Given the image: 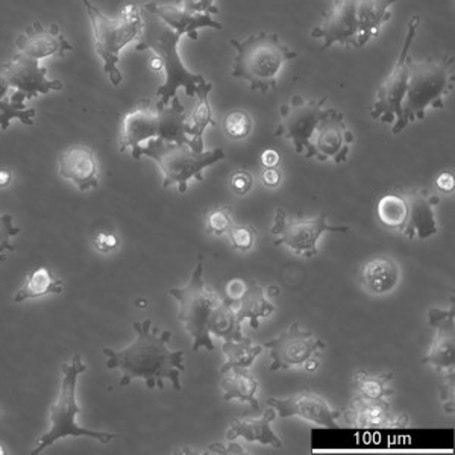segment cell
<instances>
[{"label":"cell","instance_id":"6da1fadb","mask_svg":"<svg viewBox=\"0 0 455 455\" xmlns=\"http://www.w3.org/2000/svg\"><path fill=\"white\" fill-rule=\"evenodd\" d=\"M135 339L130 347L122 351L105 347L107 368L122 372L120 386L126 387L135 379L145 381L148 388H164V379H169L175 390H181V372L184 366V352L171 351V331H161L152 326V321L134 322Z\"/></svg>","mask_w":455,"mask_h":455},{"label":"cell","instance_id":"7a4b0ae2","mask_svg":"<svg viewBox=\"0 0 455 455\" xmlns=\"http://www.w3.org/2000/svg\"><path fill=\"white\" fill-rule=\"evenodd\" d=\"M140 12L141 32L139 36L140 42L137 43L135 51L143 52L146 49H150L163 64V70L166 76L164 84L156 90V98H158L156 108H164L171 104L172 99L176 98V92L180 88H184L188 98H195L197 88L207 81L199 73L190 72L184 66L178 52V44L182 38L181 34L167 27L160 17L156 16L149 10L143 8Z\"/></svg>","mask_w":455,"mask_h":455},{"label":"cell","instance_id":"3957f363","mask_svg":"<svg viewBox=\"0 0 455 455\" xmlns=\"http://www.w3.org/2000/svg\"><path fill=\"white\" fill-rule=\"evenodd\" d=\"M454 57L427 58L414 61L409 57L407 90L401 104V116L394 124L392 132L399 134L409 124L422 120L428 107L445 108L443 99L454 88Z\"/></svg>","mask_w":455,"mask_h":455},{"label":"cell","instance_id":"277c9868","mask_svg":"<svg viewBox=\"0 0 455 455\" xmlns=\"http://www.w3.org/2000/svg\"><path fill=\"white\" fill-rule=\"evenodd\" d=\"M229 44L237 52L231 76L248 81L252 92L261 93L275 90L285 62L298 57L275 32H259L242 42L231 40Z\"/></svg>","mask_w":455,"mask_h":455},{"label":"cell","instance_id":"5b68a950","mask_svg":"<svg viewBox=\"0 0 455 455\" xmlns=\"http://www.w3.org/2000/svg\"><path fill=\"white\" fill-rule=\"evenodd\" d=\"M93 29L96 53L104 61V72L108 75L114 87L124 81L117 64L120 52L126 44L139 38L141 32V12L139 6L128 4L122 8L119 16L109 19L90 0H81Z\"/></svg>","mask_w":455,"mask_h":455},{"label":"cell","instance_id":"8992f818","mask_svg":"<svg viewBox=\"0 0 455 455\" xmlns=\"http://www.w3.org/2000/svg\"><path fill=\"white\" fill-rule=\"evenodd\" d=\"M85 371H87V364L83 362V358L78 354H75L70 362L62 364L61 390L58 395L57 403H53L51 409V428L38 439L36 450L31 452L32 455L42 454L43 451L52 446L57 440L70 437V435L73 437L85 435V437L98 440L100 443H109L111 440L117 437L111 433L83 428L76 422V416L81 413V407L76 403V387H78L79 377Z\"/></svg>","mask_w":455,"mask_h":455},{"label":"cell","instance_id":"52a82bcc","mask_svg":"<svg viewBox=\"0 0 455 455\" xmlns=\"http://www.w3.org/2000/svg\"><path fill=\"white\" fill-rule=\"evenodd\" d=\"M145 156L156 161L163 172V187L169 188L172 186H178V192L184 195L188 190V181H204V169L222 161L225 158V152L222 149L195 152L188 145H178L161 139H152L141 148L139 160Z\"/></svg>","mask_w":455,"mask_h":455},{"label":"cell","instance_id":"ba28073f","mask_svg":"<svg viewBox=\"0 0 455 455\" xmlns=\"http://www.w3.org/2000/svg\"><path fill=\"white\" fill-rule=\"evenodd\" d=\"M169 295L178 300V319L186 326L187 332L195 340L193 352H197L202 347H205L207 351H214L216 347L208 331V319L212 315V308L222 298V293L210 287L204 280L202 261H199L193 270L188 284L186 287L169 290Z\"/></svg>","mask_w":455,"mask_h":455},{"label":"cell","instance_id":"9c48e42d","mask_svg":"<svg viewBox=\"0 0 455 455\" xmlns=\"http://www.w3.org/2000/svg\"><path fill=\"white\" fill-rule=\"evenodd\" d=\"M328 212H321L317 218L289 219L284 208L278 207L275 212L274 225L270 233L280 235L275 246L285 244L296 255L311 259L319 255L317 242L323 233H347L349 227H332L328 225Z\"/></svg>","mask_w":455,"mask_h":455},{"label":"cell","instance_id":"30bf717a","mask_svg":"<svg viewBox=\"0 0 455 455\" xmlns=\"http://www.w3.org/2000/svg\"><path fill=\"white\" fill-rule=\"evenodd\" d=\"M418 28H419V17L416 16L410 20L407 36L403 40L394 70L388 73L386 81L381 84V87L378 88L377 99L371 111V117L373 120H381L383 124H395L401 116V104H403V94L407 90V79H409L410 49L413 46Z\"/></svg>","mask_w":455,"mask_h":455},{"label":"cell","instance_id":"8fae6325","mask_svg":"<svg viewBox=\"0 0 455 455\" xmlns=\"http://www.w3.org/2000/svg\"><path fill=\"white\" fill-rule=\"evenodd\" d=\"M326 109V98L308 100L296 94L290 104L281 107L280 124L275 135L287 139L295 148L296 154L302 156L310 148L311 135Z\"/></svg>","mask_w":455,"mask_h":455},{"label":"cell","instance_id":"7c38bea8","mask_svg":"<svg viewBox=\"0 0 455 455\" xmlns=\"http://www.w3.org/2000/svg\"><path fill=\"white\" fill-rule=\"evenodd\" d=\"M352 143L354 134L347 130L343 113L337 108H328L315 126L311 135L310 148L304 156L307 160H332L336 164H340L347 160Z\"/></svg>","mask_w":455,"mask_h":455},{"label":"cell","instance_id":"4fadbf2b","mask_svg":"<svg viewBox=\"0 0 455 455\" xmlns=\"http://www.w3.org/2000/svg\"><path fill=\"white\" fill-rule=\"evenodd\" d=\"M264 347L270 349L272 364L269 369L275 372L304 366L307 362L315 360L326 345L308 330H300L295 322L281 336L266 341Z\"/></svg>","mask_w":455,"mask_h":455},{"label":"cell","instance_id":"5bb4252c","mask_svg":"<svg viewBox=\"0 0 455 455\" xmlns=\"http://www.w3.org/2000/svg\"><path fill=\"white\" fill-rule=\"evenodd\" d=\"M313 38H322V49L334 44L358 49V0H332L323 12L319 27L311 31Z\"/></svg>","mask_w":455,"mask_h":455},{"label":"cell","instance_id":"9a60e30c","mask_svg":"<svg viewBox=\"0 0 455 455\" xmlns=\"http://www.w3.org/2000/svg\"><path fill=\"white\" fill-rule=\"evenodd\" d=\"M10 87L20 92L27 99H34L38 94L60 92L64 84L57 79L47 78V68L40 66L38 60L16 53L8 61L2 62Z\"/></svg>","mask_w":455,"mask_h":455},{"label":"cell","instance_id":"2e32d148","mask_svg":"<svg viewBox=\"0 0 455 455\" xmlns=\"http://www.w3.org/2000/svg\"><path fill=\"white\" fill-rule=\"evenodd\" d=\"M160 137V111L152 107L150 99H141L134 108L124 114L122 119V132H120L119 150L126 152L131 149V156L139 160L141 148Z\"/></svg>","mask_w":455,"mask_h":455},{"label":"cell","instance_id":"e0dca14e","mask_svg":"<svg viewBox=\"0 0 455 455\" xmlns=\"http://www.w3.org/2000/svg\"><path fill=\"white\" fill-rule=\"evenodd\" d=\"M267 403L276 410L283 419L298 416L300 419L310 420L323 428H337V419L341 416V411L332 410L325 399L313 394L310 388H304L299 394L291 395L289 398H269Z\"/></svg>","mask_w":455,"mask_h":455},{"label":"cell","instance_id":"ac0fdd59","mask_svg":"<svg viewBox=\"0 0 455 455\" xmlns=\"http://www.w3.org/2000/svg\"><path fill=\"white\" fill-rule=\"evenodd\" d=\"M16 47L19 52L38 61L53 55L64 57L73 51L72 44L62 36L58 25L53 23L46 28L40 21H34L31 27H28L17 36Z\"/></svg>","mask_w":455,"mask_h":455},{"label":"cell","instance_id":"d6986e66","mask_svg":"<svg viewBox=\"0 0 455 455\" xmlns=\"http://www.w3.org/2000/svg\"><path fill=\"white\" fill-rule=\"evenodd\" d=\"M347 424L358 428H407L410 420L405 414L394 416L390 403L384 399H364L355 396L345 411Z\"/></svg>","mask_w":455,"mask_h":455},{"label":"cell","instance_id":"ffe728a7","mask_svg":"<svg viewBox=\"0 0 455 455\" xmlns=\"http://www.w3.org/2000/svg\"><path fill=\"white\" fill-rule=\"evenodd\" d=\"M454 307L451 310L428 311L429 325L435 326V341L431 345L429 354L422 358L424 364H433L437 372H450L455 364V334H454Z\"/></svg>","mask_w":455,"mask_h":455},{"label":"cell","instance_id":"44dd1931","mask_svg":"<svg viewBox=\"0 0 455 455\" xmlns=\"http://www.w3.org/2000/svg\"><path fill=\"white\" fill-rule=\"evenodd\" d=\"M58 173L81 192H87L99 186L98 158L88 146H68L58 158Z\"/></svg>","mask_w":455,"mask_h":455},{"label":"cell","instance_id":"7402d4cb","mask_svg":"<svg viewBox=\"0 0 455 455\" xmlns=\"http://www.w3.org/2000/svg\"><path fill=\"white\" fill-rule=\"evenodd\" d=\"M403 197L409 204V218L403 231L407 238L413 240L414 237H418L419 240H427L439 233L435 212L439 197L422 188L405 192Z\"/></svg>","mask_w":455,"mask_h":455},{"label":"cell","instance_id":"603a6c76","mask_svg":"<svg viewBox=\"0 0 455 455\" xmlns=\"http://www.w3.org/2000/svg\"><path fill=\"white\" fill-rule=\"evenodd\" d=\"M143 8L160 17L161 20L164 21L167 27H171L173 31L180 32L181 36H188L195 42L199 38L197 31L201 28L222 29V25L219 21L212 20L210 14H190L176 5H158L156 2H149Z\"/></svg>","mask_w":455,"mask_h":455},{"label":"cell","instance_id":"cb8c5ba5","mask_svg":"<svg viewBox=\"0 0 455 455\" xmlns=\"http://www.w3.org/2000/svg\"><path fill=\"white\" fill-rule=\"evenodd\" d=\"M276 418V410L274 407L266 410L259 419H233L229 420L227 439L229 442L243 437L248 442H259L261 445L283 448L280 437L275 435L272 422Z\"/></svg>","mask_w":455,"mask_h":455},{"label":"cell","instance_id":"d4e9b609","mask_svg":"<svg viewBox=\"0 0 455 455\" xmlns=\"http://www.w3.org/2000/svg\"><path fill=\"white\" fill-rule=\"evenodd\" d=\"M358 278L369 293L386 295L398 285L401 272L394 259L388 257H377L363 264Z\"/></svg>","mask_w":455,"mask_h":455},{"label":"cell","instance_id":"484cf974","mask_svg":"<svg viewBox=\"0 0 455 455\" xmlns=\"http://www.w3.org/2000/svg\"><path fill=\"white\" fill-rule=\"evenodd\" d=\"M212 90V83H205L197 88L196 108H195L190 117H187L186 124H184V131H186L187 137L190 140V145L188 146L195 152H204L205 150L204 132H205L208 126H216L218 124L212 119V105H210V100H208V96H210Z\"/></svg>","mask_w":455,"mask_h":455},{"label":"cell","instance_id":"4316f807","mask_svg":"<svg viewBox=\"0 0 455 455\" xmlns=\"http://www.w3.org/2000/svg\"><path fill=\"white\" fill-rule=\"evenodd\" d=\"M274 311L275 306L270 304L267 298L264 296V290L255 281H249L244 295L238 300L235 307L238 323L249 319L251 326L257 330L259 326V319L267 317Z\"/></svg>","mask_w":455,"mask_h":455},{"label":"cell","instance_id":"83f0119b","mask_svg":"<svg viewBox=\"0 0 455 455\" xmlns=\"http://www.w3.org/2000/svg\"><path fill=\"white\" fill-rule=\"evenodd\" d=\"M228 372L229 375L223 378L220 383L225 392L223 401L240 399L251 403L255 410H259V401L255 398V395L259 392V383L254 373L249 372L246 368H233Z\"/></svg>","mask_w":455,"mask_h":455},{"label":"cell","instance_id":"f1b7e54d","mask_svg":"<svg viewBox=\"0 0 455 455\" xmlns=\"http://www.w3.org/2000/svg\"><path fill=\"white\" fill-rule=\"evenodd\" d=\"M235 307L231 300L222 298L212 308V315L208 319V331L214 336L222 337L223 340H243L242 323H238L235 315Z\"/></svg>","mask_w":455,"mask_h":455},{"label":"cell","instance_id":"f546056e","mask_svg":"<svg viewBox=\"0 0 455 455\" xmlns=\"http://www.w3.org/2000/svg\"><path fill=\"white\" fill-rule=\"evenodd\" d=\"M158 109V108H156ZM160 111V137L161 140L178 145H190V140L184 131L186 124V108L181 105L178 96L172 99L171 104Z\"/></svg>","mask_w":455,"mask_h":455},{"label":"cell","instance_id":"4dcf8cb0","mask_svg":"<svg viewBox=\"0 0 455 455\" xmlns=\"http://www.w3.org/2000/svg\"><path fill=\"white\" fill-rule=\"evenodd\" d=\"M64 283L53 278L46 267H38L28 276L25 284L14 296V304H20L27 299H36L47 295H61Z\"/></svg>","mask_w":455,"mask_h":455},{"label":"cell","instance_id":"1f68e13d","mask_svg":"<svg viewBox=\"0 0 455 455\" xmlns=\"http://www.w3.org/2000/svg\"><path fill=\"white\" fill-rule=\"evenodd\" d=\"M377 216L384 228L394 229V231H403L409 218V204L405 201L403 195L387 193L378 201Z\"/></svg>","mask_w":455,"mask_h":455},{"label":"cell","instance_id":"d6a6232c","mask_svg":"<svg viewBox=\"0 0 455 455\" xmlns=\"http://www.w3.org/2000/svg\"><path fill=\"white\" fill-rule=\"evenodd\" d=\"M222 349L227 355V362L219 371L220 375H225L233 368H251L255 358L263 352V347L254 345L249 337H243V340L240 341L225 340Z\"/></svg>","mask_w":455,"mask_h":455},{"label":"cell","instance_id":"836d02e7","mask_svg":"<svg viewBox=\"0 0 455 455\" xmlns=\"http://www.w3.org/2000/svg\"><path fill=\"white\" fill-rule=\"evenodd\" d=\"M394 379V373H371L368 371H358L354 375V388L358 396L364 399H386L395 395L394 388L388 383Z\"/></svg>","mask_w":455,"mask_h":455},{"label":"cell","instance_id":"e575fe53","mask_svg":"<svg viewBox=\"0 0 455 455\" xmlns=\"http://www.w3.org/2000/svg\"><path fill=\"white\" fill-rule=\"evenodd\" d=\"M36 109L27 108V105L14 102L12 99H0V130L10 128L12 120H20L21 124L32 126L36 124Z\"/></svg>","mask_w":455,"mask_h":455},{"label":"cell","instance_id":"d590c367","mask_svg":"<svg viewBox=\"0 0 455 455\" xmlns=\"http://www.w3.org/2000/svg\"><path fill=\"white\" fill-rule=\"evenodd\" d=\"M223 128L229 139L242 140L246 139L252 131V119L244 109H233L225 116Z\"/></svg>","mask_w":455,"mask_h":455},{"label":"cell","instance_id":"8d00e7d4","mask_svg":"<svg viewBox=\"0 0 455 455\" xmlns=\"http://www.w3.org/2000/svg\"><path fill=\"white\" fill-rule=\"evenodd\" d=\"M231 208L225 205H216L205 212V233L216 237H222L228 234L229 228L233 227Z\"/></svg>","mask_w":455,"mask_h":455},{"label":"cell","instance_id":"74e56055","mask_svg":"<svg viewBox=\"0 0 455 455\" xmlns=\"http://www.w3.org/2000/svg\"><path fill=\"white\" fill-rule=\"evenodd\" d=\"M20 234V228L14 227V219L11 214H0V257L5 259L6 252L14 251L11 243L12 237Z\"/></svg>","mask_w":455,"mask_h":455},{"label":"cell","instance_id":"f35d334b","mask_svg":"<svg viewBox=\"0 0 455 455\" xmlns=\"http://www.w3.org/2000/svg\"><path fill=\"white\" fill-rule=\"evenodd\" d=\"M228 234H229V240H231L233 249L244 252V251H249V249L254 246L255 233L252 228L233 225V227L229 228Z\"/></svg>","mask_w":455,"mask_h":455},{"label":"cell","instance_id":"ab89813d","mask_svg":"<svg viewBox=\"0 0 455 455\" xmlns=\"http://www.w3.org/2000/svg\"><path fill=\"white\" fill-rule=\"evenodd\" d=\"M173 5L190 14H219L214 0H175Z\"/></svg>","mask_w":455,"mask_h":455},{"label":"cell","instance_id":"60d3db41","mask_svg":"<svg viewBox=\"0 0 455 455\" xmlns=\"http://www.w3.org/2000/svg\"><path fill=\"white\" fill-rule=\"evenodd\" d=\"M252 186H254V180H252V175L249 172H237L231 178V188L238 196H246L251 192Z\"/></svg>","mask_w":455,"mask_h":455},{"label":"cell","instance_id":"b9f144b4","mask_svg":"<svg viewBox=\"0 0 455 455\" xmlns=\"http://www.w3.org/2000/svg\"><path fill=\"white\" fill-rule=\"evenodd\" d=\"M119 238L117 235L113 233H99L96 237H94L93 244L96 251L99 252H102V254H107V252H111L114 249L119 246Z\"/></svg>","mask_w":455,"mask_h":455},{"label":"cell","instance_id":"7bdbcfd3","mask_svg":"<svg viewBox=\"0 0 455 455\" xmlns=\"http://www.w3.org/2000/svg\"><path fill=\"white\" fill-rule=\"evenodd\" d=\"M246 285L248 283H244L243 280H233L229 281L227 284V289H225V298L227 299L231 300L233 304H237L238 300L242 299V296L244 295V291H246Z\"/></svg>","mask_w":455,"mask_h":455},{"label":"cell","instance_id":"ee69618b","mask_svg":"<svg viewBox=\"0 0 455 455\" xmlns=\"http://www.w3.org/2000/svg\"><path fill=\"white\" fill-rule=\"evenodd\" d=\"M204 454H220V455H231V454H246L244 448L235 443L231 445H223V443H214V445L208 446L207 451Z\"/></svg>","mask_w":455,"mask_h":455},{"label":"cell","instance_id":"f6af8a7d","mask_svg":"<svg viewBox=\"0 0 455 455\" xmlns=\"http://www.w3.org/2000/svg\"><path fill=\"white\" fill-rule=\"evenodd\" d=\"M283 180V173H281L278 167H264L263 172V184L266 187H278Z\"/></svg>","mask_w":455,"mask_h":455},{"label":"cell","instance_id":"bcb514c9","mask_svg":"<svg viewBox=\"0 0 455 455\" xmlns=\"http://www.w3.org/2000/svg\"><path fill=\"white\" fill-rule=\"evenodd\" d=\"M435 184H437V188H439L440 192L451 193L454 190L455 187L454 176L450 172H443V173H440L437 176Z\"/></svg>","mask_w":455,"mask_h":455},{"label":"cell","instance_id":"7dc6e473","mask_svg":"<svg viewBox=\"0 0 455 455\" xmlns=\"http://www.w3.org/2000/svg\"><path fill=\"white\" fill-rule=\"evenodd\" d=\"M281 156L275 149L264 150L261 156V163L264 167H276L280 164Z\"/></svg>","mask_w":455,"mask_h":455},{"label":"cell","instance_id":"c3c4849f","mask_svg":"<svg viewBox=\"0 0 455 455\" xmlns=\"http://www.w3.org/2000/svg\"><path fill=\"white\" fill-rule=\"evenodd\" d=\"M11 96V87L8 79H6L5 72H4V66L0 62V99H8Z\"/></svg>","mask_w":455,"mask_h":455},{"label":"cell","instance_id":"681fc988","mask_svg":"<svg viewBox=\"0 0 455 455\" xmlns=\"http://www.w3.org/2000/svg\"><path fill=\"white\" fill-rule=\"evenodd\" d=\"M11 181H12V173L10 171H0V187L2 188H5V187L10 186Z\"/></svg>","mask_w":455,"mask_h":455},{"label":"cell","instance_id":"f907efd6","mask_svg":"<svg viewBox=\"0 0 455 455\" xmlns=\"http://www.w3.org/2000/svg\"><path fill=\"white\" fill-rule=\"evenodd\" d=\"M152 68L154 70H163V64H161L160 60L156 57L152 60Z\"/></svg>","mask_w":455,"mask_h":455},{"label":"cell","instance_id":"816d5d0a","mask_svg":"<svg viewBox=\"0 0 455 455\" xmlns=\"http://www.w3.org/2000/svg\"><path fill=\"white\" fill-rule=\"evenodd\" d=\"M2 454H5V452H4V450H2V446H0V455Z\"/></svg>","mask_w":455,"mask_h":455}]
</instances>
